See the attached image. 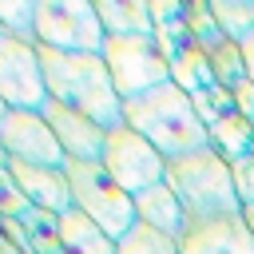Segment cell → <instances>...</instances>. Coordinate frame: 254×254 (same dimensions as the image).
I'll return each instance as SVG.
<instances>
[{"label":"cell","mask_w":254,"mask_h":254,"mask_svg":"<svg viewBox=\"0 0 254 254\" xmlns=\"http://www.w3.org/2000/svg\"><path fill=\"white\" fill-rule=\"evenodd\" d=\"M40 48V44H36ZM40 64H44V83H48V99L87 115L91 123H99L103 131L123 127V99L111 83V71L103 64V56L91 52H52L40 48Z\"/></svg>","instance_id":"6da1fadb"},{"label":"cell","mask_w":254,"mask_h":254,"mask_svg":"<svg viewBox=\"0 0 254 254\" xmlns=\"http://www.w3.org/2000/svg\"><path fill=\"white\" fill-rule=\"evenodd\" d=\"M123 123L135 127L163 159H179V155L210 147V135H206L190 95L175 83H163V87H155L139 99H127L123 103Z\"/></svg>","instance_id":"7a4b0ae2"},{"label":"cell","mask_w":254,"mask_h":254,"mask_svg":"<svg viewBox=\"0 0 254 254\" xmlns=\"http://www.w3.org/2000/svg\"><path fill=\"white\" fill-rule=\"evenodd\" d=\"M163 183L175 190V198L183 202V210H187L190 222H198V218H222V214H242V202L234 194L230 163L214 147L167 159Z\"/></svg>","instance_id":"3957f363"},{"label":"cell","mask_w":254,"mask_h":254,"mask_svg":"<svg viewBox=\"0 0 254 254\" xmlns=\"http://www.w3.org/2000/svg\"><path fill=\"white\" fill-rule=\"evenodd\" d=\"M99 56H103L123 103L171 83V60L155 36H107Z\"/></svg>","instance_id":"277c9868"},{"label":"cell","mask_w":254,"mask_h":254,"mask_svg":"<svg viewBox=\"0 0 254 254\" xmlns=\"http://www.w3.org/2000/svg\"><path fill=\"white\" fill-rule=\"evenodd\" d=\"M67 187L71 206L83 210L95 226H103L115 242L135 226V198L99 167V163H67Z\"/></svg>","instance_id":"5b68a950"},{"label":"cell","mask_w":254,"mask_h":254,"mask_svg":"<svg viewBox=\"0 0 254 254\" xmlns=\"http://www.w3.org/2000/svg\"><path fill=\"white\" fill-rule=\"evenodd\" d=\"M36 44L52 52H91L99 56L107 32L99 24L95 0H40L36 4Z\"/></svg>","instance_id":"8992f818"},{"label":"cell","mask_w":254,"mask_h":254,"mask_svg":"<svg viewBox=\"0 0 254 254\" xmlns=\"http://www.w3.org/2000/svg\"><path fill=\"white\" fill-rule=\"evenodd\" d=\"M99 167L135 198V194H143L147 187H155V183H163V175H167V159L135 131V127H115V131H107V143H103V159H99Z\"/></svg>","instance_id":"52a82bcc"},{"label":"cell","mask_w":254,"mask_h":254,"mask_svg":"<svg viewBox=\"0 0 254 254\" xmlns=\"http://www.w3.org/2000/svg\"><path fill=\"white\" fill-rule=\"evenodd\" d=\"M0 95L12 111H40L48 103L40 48L28 40H0Z\"/></svg>","instance_id":"ba28073f"},{"label":"cell","mask_w":254,"mask_h":254,"mask_svg":"<svg viewBox=\"0 0 254 254\" xmlns=\"http://www.w3.org/2000/svg\"><path fill=\"white\" fill-rule=\"evenodd\" d=\"M0 147L8 163H32V167H67L56 131L40 111H8L0 123Z\"/></svg>","instance_id":"9c48e42d"},{"label":"cell","mask_w":254,"mask_h":254,"mask_svg":"<svg viewBox=\"0 0 254 254\" xmlns=\"http://www.w3.org/2000/svg\"><path fill=\"white\" fill-rule=\"evenodd\" d=\"M40 115H44L48 127L56 131V143H60V151H64L67 163H99V159H103L107 131H103L99 123H91L87 115L56 103V99H48V103L40 107Z\"/></svg>","instance_id":"30bf717a"},{"label":"cell","mask_w":254,"mask_h":254,"mask_svg":"<svg viewBox=\"0 0 254 254\" xmlns=\"http://www.w3.org/2000/svg\"><path fill=\"white\" fill-rule=\"evenodd\" d=\"M4 175H8L12 190H16L28 206H36V210H44V214H56V218H60L64 210H71V187H67V171H64V167L8 163Z\"/></svg>","instance_id":"8fae6325"},{"label":"cell","mask_w":254,"mask_h":254,"mask_svg":"<svg viewBox=\"0 0 254 254\" xmlns=\"http://www.w3.org/2000/svg\"><path fill=\"white\" fill-rule=\"evenodd\" d=\"M179 254H254V234L242 214L198 218L179 234Z\"/></svg>","instance_id":"7c38bea8"},{"label":"cell","mask_w":254,"mask_h":254,"mask_svg":"<svg viewBox=\"0 0 254 254\" xmlns=\"http://www.w3.org/2000/svg\"><path fill=\"white\" fill-rule=\"evenodd\" d=\"M135 222H143V226H151V230H159V234L179 238L190 218H187L183 202L175 198V190H171L167 183H155V187H147L143 194H135Z\"/></svg>","instance_id":"4fadbf2b"},{"label":"cell","mask_w":254,"mask_h":254,"mask_svg":"<svg viewBox=\"0 0 254 254\" xmlns=\"http://www.w3.org/2000/svg\"><path fill=\"white\" fill-rule=\"evenodd\" d=\"M56 226H60V250L64 254H115V238L103 230V226H95L83 210H64L60 218H56Z\"/></svg>","instance_id":"5bb4252c"},{"label":"cell","mask_w":254,"mask_h":254,"mask_svg":"<svg viewBox=\"0 0 254 254\" xmlns=\"http://www.w3.org/2000/svg\"><path fill=\"white\" fill-rule=\"evenodd\" d=\"M95 12L107 36H155L151 0H95Z\"/></svg>","instance_id":"9a60e30c"},{"label":"cell","mask_w":254,"mask_h":254,"mask_svg":"<svg viewBox=\"0 0 254 254\" xmlns=\"http://www.w3.org/2000/svg\"><path fill=\"white\" fill-rule=\"evenodd\" d=\"M167 60H171V83H175V87H183L187 95H198V91H206V87H218V79H214V71H210L206 52H202L194 40L179 44Z\"/></svg>","instance_id":"2e32d148"},{"label":"cell","mask_w":254,"mask_h":254,"mask_svg":"<svg viewBox=\"0 0 254 254\" xmlns=\"http://www.w3.org/2000/svg\"><path fill=\"white\" fill-rule=\"evenodd\" d=\"M151 24H155V40L159 48L171 56L179 44L190 40V28H187V4L179 0H151Z\"/></svg>","instance_id":"e0dca14e"},{"label":"cell","mask_w":254,"mask_h":254,"mask_svg":"<svg viewBox=\"0 0 254 254\" xmlns=\"http://www.w3.org/2000/svg\"><path fill=\"white\" fill-rule=\"evenodd\" d=\"M210 12L230 44H246L254 36V0H210Z\"/></svg>","instance_id":"ac0fdd59"},{"label":"cell","mask_w":254,"mask_h":254,"mask_svg":"<svg viewBox=\"0 0 254 254\" xmlns=\"http://www.w3.org/2000/svg\"><path fill=\"white\" fill-rule=\"evenodd\" d=\"M115 254H179V238L159 234V230L135 222V226L115 242Z\"/></svg>","instance_id":"d6986e66"},{"label":"cell","mask_w":254,"mask_h":254,"mask_svg":"<svg viewBox=\"0 0 254 254\" xmlns=\"http://www.w3.org/2000/svg\"><path fill=\"white\" fill-rule=\"evenodd\" d=\"M206 60H210V71H214V79H218V87H226V91H234L242 79H250L246 75V56H242V48L238 44H218L214 52H206Z\"/></svg>","instance_id":"ffe728a7"},{"label":"cell","mask_w":254,"mask_h":254,"mask_svg":"<svg viewBox=\"0 0 254 254\" xmlns=\"http://www.w3.org/2000/svg\"><path fill=\"white\" fill-rule=\"evenodd\" d=\"M36 4L40 0H0V28H4V36L36 44Z\"/></svg>","instance_id":"44dd1931"},{"label":"cell","mask_w":254,"mask_h":254,"mask_svg":"<svg viewBox=\"0 0 254 254\" xmlns=\"http://www.w3.org/2000/svg\"><path fill=\"white\" fill-rule=\"evenodd\" d=\"M187 28H190V40H194L202 52H214L218 44H226V36H222V28H218V20H214V12H210V0L187 4Z\"/></svg>","instance_id":"7402d4cb"},{"label":"cell","mask_w":254,"mask_h":254,"mask_svg":"<svg viewBox=\"0 0 254 254\" xmlns=\"http://www.w3.org/2000/svg\"><path fill=\"white\" fill-rule=\"evenodd\" d=\"M230 175H234V194L242 206H254V151L234 159L230 163Z\"/></svg>","instance_id":"603a6c76"},{"label":"cell","mask_w":254,"mask_h":254,"mask_svg":"<svg viewBox=\"0 0 254 254\" xmlns=\"http://www.w3.org/2000/svg\"><path fill=\"white\" fill-rule=\"evenodd\" d=\"M242 56H246V75H250V83H254V36L242 44Z\"/></svg>","instance_id":"cb8c5ba5"},{"label":"cell","mask_w":254,"mask_h":254,"mask_svg":"<svg viewBox=\"0 0 254 254\" xmlns=\"http://www.w3.org/2000/svg\"><path fill=\"white\" fill-rule=\"evenodd\" d=\"M242 222L250 226V234H254V206H242Z\"/></svg>","instance_id":"d4e9b609"},{"label":"cell","mask_w":254,"mask_h":254,"mask_svg":"<svg viewBox=\"0 0 254 254\" xmlns=\"http://www.w3.org/2000/svg\"><path fill=\"white\" fill-rule=\"evenodd\" d=\"M8 111H12V107H8V103H4V95H0V123H4V115H8Z\"/></svg>","instance_id":"484cf974"},{"label":"cell","mask_w":254,"mask_h":254,"mask_svg":"<svg viewBox=\"0 0 254 254\" xmlns=\"http://www.w3.org/2000/svg\"><path fill=\"white\" fill-rule=\"evenodd\" d=\"M0 40H4V28H0Z\"/></svg>","instance_id":"4316f807"}]
</instances>
